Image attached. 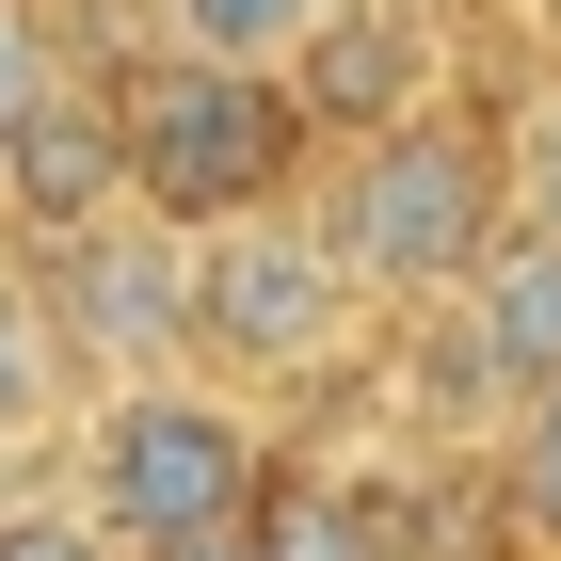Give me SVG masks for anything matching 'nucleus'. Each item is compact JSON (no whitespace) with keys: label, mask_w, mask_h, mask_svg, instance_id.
I'll use <instances>...</instances> for the list:
<instances>
[{"label":"nucleus","mask_w":561,"mask_h":561,"mask_svg":"<svg viewBox=\"0 0 561 561\" xmlns=\"http://www.w3.org/2000/svg\"><path fill=\"white\" fill-rule=\"evenodd\" d=\"M305 209H321V241L353 257L369 305H433L497 225H514V129H497L481 96H417L386 129L321 145V161H305Z\"/></svg>","instance_id":"nucleus-1"},{"label":"nucleus","mask_w":561,"mask_h":561,"mask_svg":"<svg viewBox=\"0 0 561 561\" xmlns=\"http://www.w3.org/2000/svg\"><path fill=\"white\" fill-rule=\"evenodd\" d=\"M96 65H113L129 209H161V225H225V209L305 193L321 129L289 113V81H273V65H225V48H176V33H96Z\"/></svg>","instance_id":"nucleus-2"},{"label":"nucleus","mask_w":561,"mask_h":561,"mask_svg":"<svg viewBox=\"0 0 561 561\" xmlns=\"http://www.w3.org/2000/svg\"><path fill=\"white\" fill-rule=\"evenodd\" d=\"M273 433L241 386L209 369H129V386H81V514L113 546H176V529H241Z\"/></svg>","instance_id":"nucleus-3"},{"label":"nucleus","mask_w":561,"mask_h":561,"mask_svg":"<svg viewBox=\"0 0 561 561\" xmlns=\"http://www.w3.org/2000/svg\"><path fill=\"white\" fill-rule=\"evenodd\" d=\"M353 321H369V289H353V257L321 241L305 193L193 225V369L209 386H241V401L257 386H321L353 353Z\"/></svg>","instance_id":"nucleus-4"},{"label":"nucleus","mask_w":561,"mask_h":561,"mask_svg":"<svg viewBox=\"0 0 561 561\" xmlns=\"http://www.w3.org/2000/svg\"><path fill=\"white\" fill-rule=\"evenodd\" d=\"M16 273H33V305H48V337H65L81 386L193 369V225L96 209V225H65V241H16Z\"/></svg>","instance_id":"nucleus-5"},{"label":"nucleus","mask_w":561,"mask_h":561,"mask_svg":"<svg viewBox=\"0 0 561 561\" xmlns=\"http://www.w3.org/2000/svg\"><path fill=\"white\" fill-rule=\"evenodd\" d=\"M96 209H129V145H113V65H96V33H65V65L0 113V241H65V225H96Z\"/></svg>","instance_id":"nucleus-6"},{"label":"nucleus","mask_w":561,"mask_h":561,"mask_svg":"<svg viewBox=\"0 0 561 561\" xmlns=\"http://www.w3.org/2000/svg\"><path fill=\"white\" fill-rule=\"evenodd\" d=\"M273 81H289V113L321 145H353L386 113H417V96H449V33H433V0H321Z\"/></svg>","instance_id":"nucleus-7"},{"label":"nucleus","mask_w":561,"mask_h":561,"mask_svg":"<svg viewBox=\"0 0 561 561\" xmlns=\"http://www.w3.org/2000/svg\"><path fill=\"white\" fill-rule=\"evenodd\" d=\"M433 321H449V353L481 369V401L561 386V225H546V209H514L466 273H449V289H433Z\"/></svg>","instance_id":"nucleus-8"},{"label":"nucleus","mask_w":561,"mask_h":561,"mask_svg":"<svg viewBox=\"0 0 561 561\" xmlns=\"http://www.w3.org/2000/svg\"><path fill=\"white\" fill-rule=\"evenodd\" d=\"M241 546H257V561H401V546H386V481H337V466H305V449L257 466Z\"/></svg>","instance_id":"nucleus-9"},{"label":"nucleus","mask_w":561,"mask_h":561,"mask_svg":"<svg viewBox=\"0 0 561 561\" xmlns=\"http://www.w3.org/2000/svg\"><path fill=\"white\" fill-rule=\"evenodd\" d=\"M65 401H81V369H65V337H48L33 273H16V241H0V466H16L33 433H65Z\"/></svg>","instance_id":"nucleus-10"},{"label":"nucleus","mask_w":561,"mask_h":561,"mask_svg":"<svg viewBox=\"0 0 561 561\" xmlns=\"http://www.w3.org/2000/svg\"><path fill=\"white\" fill-rule=\"evenodd\" d=\"M321 16V0H145V33L176 48H225V65H289V33Z\"/></svg>","instance_id":"nucleus-11"},{"label":"nucleus","mask_w":561,"mask_h":561,"mask_svg":"<svg viewBox=\"0 0 561 561\" xmlns=\"http://www.w3.org/2000/svg\"><path fill=\"white\" fill-rule=\"evenodd\" d=\"M0 561H129L81 514V481H0Z\"/></svg>","instance_id":"nucleus-12"},{"label":"nucleus","mask_w":561,"mask_h":561,"mask_svg":"<svg viewBox=\"0 0 561 561\" xmlns=\"http://www.w3.org/2000/svg\"><path fill=\"white\" fill-rule=\"evenodd\" d=\"M497 481H514V514L561 546V386H529V401H514V466H497Z\"/></svg>","instance_id":"nucleus-13"},{"label":"nucleus","mask_w":561,"mask_h":561,"mask_svg":"<svg viewBox=\"0 0 561 561\" xmlns=\"http://www.w3.org/2000/svg\"><path fill=\"white\" fill-rule=\"evenodd\" d=\"M514 209H546V225H561V96L514 129Z\"/></svg>","instance_id":"nucleus-14"},{"label":"nucleus","mask_w":561,"mask_h":561,"mask_svg":"<svg viewBox=\"0 0 561 561\" xmlns=\"http://www.w3.org/2000/svg\"><path fill=\"white\" fill-rule=\"evenodd\" d=\"M129 561H257L241 529H176V546H129Z\"/></svg>","instance_id":"nucleus-15"},{"label":"nucleus","mask_w":561,"mask_h":561,"mask_svg":"<svg viewBox=\"0 0 561 561\" xmlns=\"http://www.w3.org/2000/svg\"><path fill=\"white\" fill-rule=\"evenodd\" d=\"M529 16H546V33H561V0H529Z\"/></svg>","instance_id":"nucleus-16"},{"label":"nucleus","mask_w":561,"mask_h":561,"mask_svg":"<svg viewBox=\"0 0 561 561\" xmlns=\"http://www.w3.org/2000/svg\"><path fill=\"white\" fill-rule=\"evenodd\" d=\"M433 16H466V0H433Z\"/></svg>","instance_id":"nucleus-17"}]
</instances>
